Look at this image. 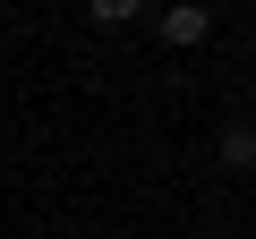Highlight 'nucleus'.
Instances as JSON below:
<instances>
[{
	"instance_id": "f257e3e1",
	"label": "nucleus",
	"mask_w": 256,
	"mask_h": 239,
	"mask_svg": "<svg viewBox=\"0 0 256 239\" xmlns=\"http://www.w3.org/2000/svg\"><path fill=\"white\" fill-rule=\"evenodd\" d=\"M205 34H214V18L196 9V0H171V9H162V43H171V52H196Z\"/></svg>"
},
{
	"instance_id": "f03ea898",
	"label": "nucleus",
	"mask_w": 256,
	"mask_h": 239,
	"mask_svg": "<svg viewBox=\"0 0 256 239\" xmlns=\"http://www.w3.org/2000/svg\"><path fill=\"white\" fill-rule=\"evenodd\" d=\"M214 154H222V171H256V128H248V120H230Z\"/></svg>"
},
{
	"instance_id": "7ed1b4c3",
	"label": "nucleus",
	"mask_w": 256,
	"mask_h": 239,
	"mask_svg": "<svg viewBox=\"0 0 256 239\" xmlns=\"http://www.w3.org/2000/svg\"><path fill=\"white\" fill-rule=\"evenodd\" d=\"M86 18L94 26H128V18H146V0H86Z\"/></svg>"
}]
</instances>
